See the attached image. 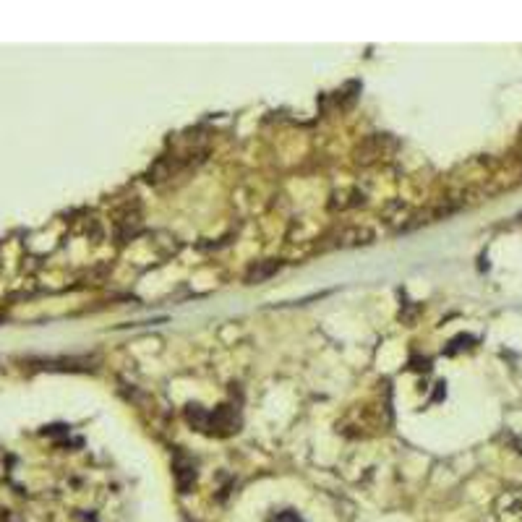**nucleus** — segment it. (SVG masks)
<instances>
[{"mask_svg":"<svg viewBox=\"0 0 522 522\" xmlns=\"http://www.w3.org/2000/svg\"><path fill=\"white\" fill-rule=\"evenodd\" d=\"M499 522H522V494H504L496 504Z\"/></svg>","mask_w":522,"mask_h":522,"instance_id":"1","label":"nucleus"},{"mask_svg":"<svg viewBox=\"0 0 522 522\" xmlns=\"http://www.w3.org/2000/svg\"><path fill=\"white\" fill-rule=\"evenodd\" d=\"M275 522H301V517H295V514H290V512H285L282 517H277Z\"/></svg>","mask_w":522,"mask_h":522,"instance_id":"2","label":"nucleus"}]
</instances>
